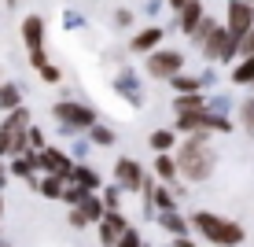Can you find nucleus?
<instances>
[{
    "label": "nucleus",
    "instance_id": "1",
    "mask_svg": "<svg viewBox=\"0 0 254 247\" xmlns=\"http://www.w3.org/2000/svg\"><path fill=\"white\" fill-rule=\"evenodd\" d=\"M214 148L206 144V137H188L185 144L177 148V166H181V177L185 181H206L214 173Z\"/></svg>",
    "mask_w": 254,
    "mask_h": 247
},
{
    "label": "nucleus",
    "instance_id": "2",
    "mask_svg": "<svg viewBox=\"0 0 254 247\" xmlns=\"http://www.w3.org/2000/svg\"><path fill=\"white\" fill-rule=\"evenodd\" d=\"M191 225L199 229V236H206V240L217 244V247H240L243 244V225L229 222V218H217V214H210V210H195V214H191Z\"/></svg>",
    "mask_w": 254,
    "mask_h": 247
},
{
    "label": "nucleus",
    "instance_id": "3",
    "mask_svg": "<svg viewBox=\"0 0 254 247\" xmlns=\"http://www.w3.org/2000/svg\"><path fill=\"white\" fill-rule=\"evenodd\" d=\"M52 118H59V126L63 129H89L96 126V111L89 107V103H81V100H59V103H52Z\"/></svg>",
    "mask_w": 254,
    "mask_h": 247
},
{
    "label": "nucleus",
    "instance_id": "4",
    "mask_svg": "<svg viewBox=\"0 0 254 247\" xmlns=\"http://www.w3.org/2000/svg\"><path fill=\"white\" fill-rule=\"evenodd\" d=\"M22 45L30 52V67L45 70L48 67V52H45V19L41 15H26L22 19Z\"/></svg>",
    "mask_w": 254,
    "mask_h": 247
},
{
    "label": "nucleus",
    "instance_id": "5",
    "mask_svg": "<svg viewBox=\"0 0 254 247\" xmlns=\"http://www.w3.org/2000/svg\"><path fill=\"white\" fill-rule=\"evenodd\" d=\"M144 59H147V74L159 78V82H173L177 74H185V52L177 48H159Z\"/></svg>",
    "mask_w": 254,
    "mask_h": 247
},
{
    "label": "nucleus",
    "instance_id": "6",
    "mask_svg": "<svg viewBox=\"0 0 254 247\" xmlns=\"http://www.w3.org/2000/svg\"><path fill=\"white\" fill-rule=\"evenodd\" d=\"M225 26H229L232 37L243 41L254 30V4L251 0H229V4H225Z\"/></svg>",
    "mask_w": 254,
    "mask_h": 247
},
{
    "label": "nucleus",
    "instance_id": "7",
    "mask_svg": "<svg viewBox=\"0 0 254 247\" xmlns=\"http://www.w3.org/2000/svg\"><path fill=\"white\" fill-rule=\"evenodd\" d=\"M37 166L45 173H56V177H66V181H70V173H74V163H70V155L63 152V148H41L37 152Z\"/></svg>",
    "mask_w": 254,
    "mask_h": 247
},
{
    "label": "nucleus",
    "instance_id": "8",
    "mask_svg": "<svg viewBox=\"0 0 254 247\" xmlns=\"http://www.w3.org/2000/svg\"><path fill=\"white\" fill-rule=\"evenodd\" d=\"M115 184H118V188H129V192L144 188V184H147L144 166H140L136 159H118V163H115Z\"/></svg>",
    "mask_w": 254,
    "mask_h": 247
},
{
    "label": "nucleus",
    "instance_id": "9",
    "mask_svg": "<svg viewBox=\"0 0 254 247\" xmlns=\"http://www.w3.org/2000/svg\"><path fill=\"white\" fill-rule=\"evenodd\" d=\"M162 37H166V30L151 22V26H144V30H136L133 37H129V48H133L136 56H151V52L162 48Z\"/></svg>",
    "mask_w": 254,
    "mask_h": 247
},
{
    "label": "nucleus",
    "instance_id": "10",
    "mask_svg": "<svg viewBox=\"0 0 254 247\" xmlns=\"http://www.w3.org/2000/svg\"><path fill=\"white\" fill-rule=\"evenodd\" d=\"M229 37H232V33H229V26H225V22H221V26H217V30L206 37V45L199 48V52H203V59H206V63H221L225 48H229Z\"/></svg>",
    "mask_w": 254,
    "mask_h": 247
},
{
    "label": "nucleus",
    "instance_id": "11",
    "mask_svg": "<svg viewBox=\"0 0 254 247\" xmlns=\"http://www.w3.org/2000/svg\"><path fill=\"white\" fill-rule=\"evenodd\" d=\"M203 19H206V11H203V0H191V4L185 7V11L177 15V22H181V33H188V37H191V33L199 30V22H203Z\"/></svg>",
    "mask_w": 254,
    "mask_h": 247
},
{
    "label": "nucleus",
    "instance_id": "12",
    "mask_svg": "<svg viewBox=\"0 0 254 247\" xmlns=\"http://www.w3.org/2000/svg\"><path fill=\"white\" fill-rule=\"evenodd\" d=\"M155 177H159L162 184H170V181H177L181 177V166H177V155H155Z\"/></svg>",
    "mask_w": 254,
    "mask_h": 247
},
{
    "label": "nucleus",
    "instance_id": "13",
    "mask_svg": "<svg viewBox=\"0 0 254 247\" xmlns=\"http://www.w3.org/2000/svg\"><path fill=\"white\" fill-rule=\"evenodd\" d=\"M232 85H240V89H251L254 85V56H243V59H236V67H232Z\"/></svg>",
    "mask_w": 254,
    "mask_h": 247
},
{
    "label": "nucleus",
    "instance_id": "14",
    "mask_svg": "<svg viewBox=\"0 0 254 247\" xmlns=\"http://www.w3.org/2000/svg\"><path fill=\"white\" fill-rule=\"evenodd\" d=\"M173 111L177 114H195V111H206V96L203 92H181L173 100Z\"/></svg>",
    "mask_w": 254,
    "mask_h": 247
},
{
    "label": "nucleus",
    "instance_id": "15",
    "mask_svg": "<svg viewBox=\"0 0 254 247\" xmlns=\"http://www.w3.org/2000/svg\"><path fill=\"white\" fill-rule=\"evenodd\" d=\"M147 144H151V152H155V155L173 152V148H177V129H155V133L147 137Z\"/></svg>",
    "mask_w": 254,
    "mask_h": 247
},
{
    "label": "nucleus",
    "instance_id": "16",
    "mask_svg": "<svg viewBox=\"0 0 254 247\" xmlns=\"http://www.w3.org/2000/svg\"><path fill=\"white\" fill-rule=\"evenodd\" d=\"M15 107H22V85H15V82H4L0 85V111H15Z\"/></svg>",
    "mask_w": 254,
    "mask_h": 247
},
{
    "label": "nucleus",
    "instance_id": "17",
    "mask_svg": "<svg viewBox=\"0 0 254 247\" xmlns=\"http://www.w3.org/2000/svg\"><path fill=\"white\" fill-rule=\"evenodd\" d=\"M33 170H37V155H11V173H15V177L37 181V177H33Z\"/></svg>",
    "mask_w": 254,
    "mask_h": 247
},
{
    "label": "nucleus",
    "instance_id": "18",
    "mask_svg": "<svg viewBox=\"0 0 254 247\" xmlns=\"http://www.w3.org/2000/svg\"><path fill=\"white\" fill-rule=\"evenodd\" d=\"M77 210H81L89 222H103V218H107V207H103V199H96L92 192H89V196H85L81 203H77Z\"/></svg>",
    "mask_w": 254,
    "mask_h": 247
},
{
    "label": "nucleus",
    "instance_id": "19",
    "mask_svg": "<svg viewBox=\"0 0 254 247\" xmlns=\"http://www.w3.org/2000/svg\"><path fill=\"white\" fill-rule=\"evenodd\" d=\"M70 181H77L81 188H89V192H96L103 184V177L92 170V166H74V173H70Z\"/></svg>",
    "mask_w": 254,
    "mask_h": 247
},
{
    "label": "nucleus",
    "instance_id": "20",
    "mask_svg": "<svg viewBox=\"0 0 254 247\" xmlns=\"http://www.w3.org/2000/svg\"><path fill=\"white\" fill-rule=\"evenodd\" d=\"M37 188H41V196H48V199H63V192H66V177L45 173V181H37Z\"/></svg>",
    "mask_w": 254,
    "mask_h": 247
},
{
    "label": "nucleus",
    "instance_id": "21",
    "mask_svg": "<svg viewBox=\"0 0 254 247\" xmlns=\"http://www.w3.org/2000/svg\"><path fill=\"white\" fill-rule=\"evenodd\" d=\"M151 207H159V214H166V210H177V199H173V192L166 188V184L159 181L151 192Z\"/></svg>",
    "mask_w": 254,
    "mask_h": 247
},
{
    "label": "nucleus",
    "instance_id": "22",
    "mask_svg": "<svg viewBox=\"0 0 254 247\" xmlns=\"http://www.w3.org/2000/svg\"><path fill=\"white\" fill-rule=\"evenodd\" d=\"M4 129H7V133H22V129H30V111H26V107H15V111H7V118H4Z\"/></svg>",
    "mask_w": 254,
    "mask_h": 247
},
{
    "label": "nucleus",
    "instance_id": "23",
    "mask_svg": "<svg viewBox=\"0 0 254 247\" xmlns=\"http://www.w3.org/2000/svg\"><path fill=\"white\" fill-rule=\"evenodd\" d=\"M173 92H203V78H195V74H177V78H173Z\"/></svg>",
    "mask_w": 254,
    "mask_h": 247
},
{
    "label": "nucleus",
    "instance_id": "24",
    "mask_svg": "<svg viewBox=\"0 0 254 247\" xmlns=\"http://www.w3.org/2000/svg\"><path fill=\"white\" fill-rule=\"evenodd\" d=\"M159 222H162V229H170L173 236H185V233H188L185 218H177V210H166V214H159Z\"/></svg>",
    "mask_w": 254,
    "mask_h": 247
},
{
    "label": "nucleus",
    "instance_id": "25",
    "mask_svg": "<svg viewBox=\"0 0 254 247\" xmlns=\"http://www.w3.org/2000/svg\"><path fill=\"white\" fill-rule=\"evenodd\" d=\"M217 26H221V22H214V19H210V15H206V19H203V22H199V30H195V33H191V37H188V41H191V45H195V48H203V45H206V37H210V33H214V30H217Z\"/></svg>",
    "mask_w": 254,
    "mask_h": 247
},
{
    "label": "nucleus",
    "instance_id": "26",
    "mask_svg": "<svg viewBox=\"0 0 254 247\" xmlns=\"http://www.w3.org/2000/svg\"><path fill=\"white\" fill-rule=\"evenodd\" d=\"M89 137H92V144H100V148H111V144H115V129L100 126V122H96V126L89 129Z\"/></svg>",
    "mask_w": 254,
    "mask_h": 247
},
{
    "label": "nucleus",
    "instance_id": "27",
    "mask_svg": "<svg viewBox=\"0 0 254 247\" xmlns=\"http://www.w3.org/2000/svg\"><path fill=\"white\" fill-rule=\"evenodd\" d=\"M118 89L126 92V96H133V100H140V92H136V89H140V82H136V74H129V70L118 78Z\"/></svg>",
    "mask_w": 254,
    "mask_h": 247
},
{
    "label": "nucleus",
    "instance_id": "28",
    "mask_svg": "<svg viewBox=\"0 0 254 247\" xmlns=\"http://www.w3.org/2000/svg\"><path fill=\"white\" fill-rule=\"evenodd\" d=\"M240 118H243V129L254 137V92H251V100H243V107H240Z\"/></svg>",
    "mask_w": 254,
    "mask_h": 247
},
{
    "label": "nucleus",
    "instance_id": "29",
    "mask_svg": "<svg viewBox=\"0 0 254 247\" xmlns=\"http://www.w3.org/2000/svg\"><path fill=\"white\" fill-rule=\"evenodd\" d=\"M4 155H15V133H7V129L0 126V159Z\"/></svg>",
    "mask_w": 254,
    "mask_h": 247
},
{
    "label": "nucleus",
    "instance_id": "30",
    "mask_svg": "<svg viewBox=\"0 0 254 247\" xmlns=\"http://www.w3.org/2000/svg\"><path fill=\"white\" fill-rule=\"evenodd\" d=\"M30 148H33V155H37L41 148H48V144H45V133H41L37 126H30Z\"/></svg>",
    "mask_w": 254,
    "mask_h": 247
},
{
    "label": "nucleus",
    "instance_id": "31",
    "mask_svg": "<svg viewBox=\"0 0 254 247\" xmlns=\"http://www.w3.org/2000/svg\"><path fill=\"white\" fill-rule=\"evenodd\" d=\"M118 247H140V233H136V229H126L122 240H118Z\"/></svg>",
    "mask_w": 254,
    "mask_h": 247
},
{
    "label": "nucleus",
    "instance_id": "32",
    "mask_svg": "<svg viewBox=\"0 0 254 247\" xmlns=\"http://www.w3.org/2000/svg\"><path fill=\"white\" fill-rule=\"evenodd\" d=\"M115 22L122 26V30H126V26H133V11H129V7H118V15H115Z\"/></svg>",
    "mask_w": 254,
    "mask_h": 247
},
{
    "label": "nucleus",
    "instance_id": "33",
    "mask_svg": "<svg viewBox=\"0 0 254 247\" xmlns=\"http://www.w3.org/2000/svg\"><path fill=\"white\" fill-rule=\"evenodd\" d=\"M37 74H41V78H45V82H52V85H56V82H59V67H52V63H48L45 70H37Z\"/></svg>",
    "mask_w": 254,
    "mask_h": 247
},
{
    "label": "nucleus",
    "instance_id": "34",
    "mask_svg": "<svg viewBox=\"0 0 254 247\" xmlns=\"http://www.w3.org/2000/svg\"><path fill=\"white\" fill-rule=\"evenodd\" d=\"M70 225H74V229H81V225H89V218H85L81 210L74 207V210H70Z\"/></svg>",
    "mask_w": 254,
    "mask_h": 247
},
{
    "label": "nucleus",
    "instance_id": "35",
    "mask_svg": "<svg viewBox=\"0 0 254 247\" xmlns=\"http://www.w3.org/2000/svg\"><path fill=\"white\" fill-rule=\"evenodd\" d=\"M107 210H118V188H107Z\"/></svg>",
    "mask_w": 254,
    "mask_h": 247
},
{
    "label": "nucleus",
    "instance_id": "36",
    "mask_svg": "<svg viewBox=\"0 0 254 247\" xmlns=\"http://www.w3.org/2000/svg\"><path fill=\"white\" fill-rule=\"evenodd\" d=\"M166 4H170V7H173V15H181V11H185V7L191 4V0H166Z\"/></svg>",
    "mask_w": 254,
    "mask_h": 247
},
{
    "label": "nucleus",
    "instance_id": "37",
    "mask_svg": "<svg viewBox=\"0 0 254 247\" xmlns=\"http://www.w3.org/2000/svg\"><path fill=\"white\" fill-rule=\"evenodd\" d=\"M4 181H7V170H4V163H0V188H4Z\"/></svg>",
    "mask_w": 254,
    "mask_h": 247
},
{
    "label": "nucleus",
    "instance_id": "38",
    "mask_svg": "<svg viewBox=\"0 0 254 247\" xmlns=\"http://www.w3.org/2000/svg\"><path fill=\"white\" fill-rule=\"evenodd\" d=\"M0 214H4V199H0Z\"/></svg>",
    "mask_w": 254,
    "mask_h": 247
},
{
    "label": "nucleus",
    "instance_id": "39",
    "mask_svg": "<svg viewBox=\"0 0 254 247\" xmlns=\"http://www.w3.org/2000/svg\"><path fill=\"white\" fill-rule=\"evenodd\" d=\"M0 85H4V78H0Z\"/></svg>",
    "mask_w": 254,
    "mask_h": 247
},
{
    "label": "nucleus",
    "instance_id": "40",
    "mask_svg": "<svg viewBox=\"0 0 254 247\" xmlns=\"http://www.w3.org/2000/svg\"><path fill=\"white\" fill-rule=\"evenodd\" d=\"M251 92H254V85H251Z\"/></svg>",
    "mask_w": 254,
    "mask_h": 247
},
{
    "label": "nucleus",
    "instance_id": "41",
    "mask_svg": "<svg viewBox=\"0 0 254 247\" xmlns=\"http://www.w3.org/2000/svg\"><path fill=\"white\" fill-rule=\"evenodd\" d=\"M0 247H4V244H0Z\"/></svg>",
    "mask_w": 254,
    "mask_h": 247
},
{
    "label": "nucleus",
    "instance_id": "42",
    "mask_svg": "<svg viewBox=\"0 0 254 247\" xmlns=\"http://www.w3.org/2000/svg\"><path fill=\"white\" fill-rule=\"evenodd\" d=\"M251 4H254V0H251Z\"/></svg>",
    "mask_w": 254,
    "mask_h": 247
}]
</instances>
